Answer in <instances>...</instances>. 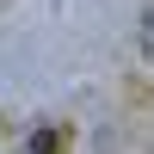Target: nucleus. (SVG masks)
<instances>
[{
    "label": "nucleus",
    "mask_w": 154,
    "mask_h": 154,
    "mask_svg": "<svg viewBox=\"0 0 154 154\" xmlns=\"http://www.w3.org/2000/svg\"><path fill=\"white\" fill-rule=\"evenodd\" d=\"M142 62H148V68H154V6L142 12Z\"/></svg>",
    "instance_id": "nucleus-1"
}]
</instances>
